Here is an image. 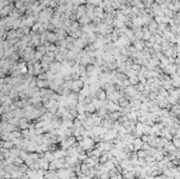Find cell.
<instances>
[{
    "mask_svg": "<svg viewBox=\"0 0 180 179\" xmlns=\"http://www.w3.org/2000/svg\"><path fill=\"white\" fill-rule=\"evenodd\" d=\"M78 158H79L80 160H86V158H87V157H86L85 154H79Z\"/></svg>",
    "mask_w": 180,
    "mask_h": 179,
    "instance_id": "obj_34",
    "label": "cell"
},
{
    "mask_svg": "<svg viewBox=\"0 0 180 179\" xmlns=\"http://www.w3.org/2000/svg\"><path fill=\"white\" fill-rule=\"evenodd\" d=\"M125 75L129 77V78H131V77H134V76H137L138 75V72H136L135 70H133V69H130L128 72L125 73Z\"/></svg>",
    "mask_w": 180,
    "mask_h": 179,
    "instance_id": "obj_20",
    "label": "cell"
},
{
    "mask_svg": "<svg viewBox=\"0 0 180 179\" xmlns=\"http://www.w3.org/2000/svg\"><path fill=\"white\" fill-rule=\"evenodd\" d=\"M113 25H114L116 29H122V27H124V22L118 20L117 18H115L114 21H113Z\"/></svg>",
    "mask_w": 180,
    "mask_h": 179,
    "instance_id": "obj_14",
    "label": "cell"
},
{
    "mask_svg": "<svg viewBox=\"0 0 180 179\" xmlns=\"http://www.w3.org/2000/svg\"><path fill=\"white\" fill-rule=\"evenodd\" d=\"M81 172H82V173H84V174H87V173H89V167H87L86 163H85V164H82V166H81Z\"/></svg>",
    "mask_w": 180,
    "mask_h": 179,
    "instance_id": "obj_27",
    "label": "cell"
},
{
    "mask_svg": "<svg viewBox=\"0 0 180 179\" xmlns=\"http://www.w3.org/2000/svg\"><path fill=\"white\" fill-rule=\"evenodd\" d=\"M84 86V82L81 79L78 80H73L72 84H71V90L74 92H80V90Z\"/></svg>",
    "mask_w": 180,
    "mask_h": 179,
    "instance_id": "obj_1",
    "label": "cell"
},
{
    "mask_svg": "<svg viewBox=\"0 0 180 179\" xmlns=\"http://www.w3.org/2000/svg\"><path fill=\"white\" fill-rule=\"evenodd\" d=\"M37 51H39V52H41V53H47V47L45 45H38V48H37Z\"/></svg>",
    "mask_w": 180,
    "mask_h": 179,
    "instance_id": "obj_29",
    "label": "cell"
},
{
    "mask_svg": "<svg viewBox=\"0 0 180 179\" xmlns=\"http://www.w3.org/2000/svg\"><path fill=\"white\" fill-rule=\"evenodd\" d=\"M142 140H143V141H147V137H146V136L142 137Z\"/></svg>",
    "mask_w": 180,
    "mask_h": 179,
    "instance_id": "obj_41",
    "label": "cell"
},
{
    "mask_svg": "<svg viewBox=\"0 0 180 179\" xmlns=\"http://www.w3.org/2000/svg\"><path fill=\"white\" fill-rule=\"evenodd\" d=\"M41 25H42L41 22H36V23L34 24V26L32 27V32H34V33H37V32H39Z\"/></svg>",
    "mask_w": 180,
    "mask_h": 179,
    "instance_id": "obj_22",
    "label": "cell"
},
{
    "mask_svg": "<svg viewBox=\"0 0 180 179\" xmlns=\"http://www.w3.org/2000/svg\"><path fill=\"white\" fill-rule=\"evenodd\" d=\"M25 171H26V166L22 164V166L20 167V172H22V173H23V172H25Z\"/></svg>",
    "mask_w": 180,
    "mask_h": 179,
    "instance_id": "obj_37",
    "label": "cell"
},
{
    "mask_svg": "<svg viewBox=\"0 0 180 179\" xmlns=\"http://www.w3.org/2000/svg\"><path fill=\"white\" fill-rule=\"evenodd\" d=\"M137 91H138V92H142V91H144V84L143 83L137 84Z\"/></svg>",
    "mask_w": 180,
    "mask_h": 179,
    "instance_id": "obj_31",
    "label": "cell"
},
{
    "mask_svg": "<svg viewBox=\"0 0 180 179\" xmlns=\"http://www.w3.org/2000/svg\"><path fill=\"white\" fill-rule=\"evenodd\" d=\"M24 18H25L27 27H33V26H34L35 20H36V17H35V16H29V15H27L26 17L24 16Z\"/></svg>",
    "mask_w": 180,
    "mask_h": 179,
    "instance_id": "obj_9",
    "label": "cell"
},
{
    "mask_svg": "<svg viewBox=\"0 0 180 179\" xmlns=\"http://www.w3.org/2000/svg\"><path fill=\"white\" fill-rule=\"evenodd\" d=\"M22 32H23L24 35H29L30 34V27H25V29H23Z\"/></svg>",
    "mask_w": 180,
    "mask_h": 179,
    "instance_id": "obj_35",
    "label": "cell"
},
{
    "mask_svg": "<svg viewBox=\"0 0 180 179\" xmlns=\"http://www.w3.org/2000/svg\"><path fill=\"white\" fill-rule=\"evenodd\" d=\"M14 146V142L13 141H6L2 142V147H4V149H11V147Z\"/></svg>",
    "mask_w": 180,
    "mask_h": 179,
    "instance_id": "obj_24",
    "label": "cell"
},
{
    "mask_svg": "<svg viewBox=\"0 0 180 179\" xmlns=\"http://www.w3.org/2000/svg\"><path fill=\"white\" fill-rule=\"evenodd\" d=\"M90 94H91V86H90V84H84V86L80 90L79 95L84 96V97H87V96H90Z\"/></svg>",
    "mask_w": 180,
    "mask_h": 179,
    "instance_id": "obj_6",
    "label": "cell"
},
{
    "mask_svg": "<svg viewBox=\"0 0 180 179\" xmlns=\"http://www.w3.org/2000/svg\"><path fill=\"white\" fill-rule=\"evenodd\" d=\"M132 69H133V70H135V71H136V72H138V73H139V71L141 70L140 65H139V64H137V63H135V64H133V65H132Z\"/></svg>",
    "mask_w": 180,
    "mask_h": 179,
    "instance_id": "obj_32",
    "label": "cell"
},
{
    "mask_svg": "<svg viewBox=\"0 0 180 179\" xmlns=\"http://www.w3.org/2000/svg\"><path fill=\"white\" fill-rule=\"evenodd\" d=\"M149 147H150L149 144H143V145H142V149H143V150H149Z\"/></svg>",
    "mask_w": 180,
    "mask_h": 179,
    "instance_id": "obj_39",
    "label": "cell"
},
{
    "mask_svg": "<svg viewBox=\"0 0 180 179\" xmlns=\"http://www.w3.org/2000/svg\"><path fill=\"white\" fill-rule=\"evenodd\" d=\"M61 69H62L61 62L56 61V62H52L51 64H50V71H51L52 73H54V74L59 73L60 71H61Z\"/></svg>",
    "mask_w": 180,
    "mask_h": 179,
    "instance_id": "obj_2",
    "label": "cell"
},
{
    "mask_svg": "<svg viewBox=\"0 0 180 179\" xmlns=\"http://www.w3.org/2000/svg\"><path fill=\"white\" fill-rule=\"evenodd\" d=\"M20 157H21V159H23V160H26L27 158H29V154L27 153H25V152H20Z\"/></svg>",
    "mask_w": 180,
    "mask_h": 179,
    "instance_id": "obj_30",
    "label": "cell"
},
{
    "mask_svg": "<svg viewBox=\"0 0 180 179\" xmlns=\"http://www.w3.org/2000/svg\"><path fill=\"white\" fill-rule=\"evenodd\" d=\"M95 110H96V107L94 105L93 101H92L91 103H89V104L85 105V111L87 112V113H94Z\"/></svg>",
    "mask_w": 180,
    "mask_h": 179,
    "instance_id": "obj_15",
    "label": "cell"
},
{
    "mask_svg": "<svg viewBox=\"0 0 180 179\" xmlns=\"http://www.w3.org/2000/svg\"><path fill=\"white\" fill-rule=\"evenodd\" d=\"M91 21H92L91 18L87 15H84L81 18H79V23L82 24V25H87V24H90Z\"/></svg>",
    "mask_w": 180,
    "mask_h": 179,
    "instance_id": "obj_12",
    "label": "cell"
},
{
    "mask_svg": "<svg viewBox=\"0 0 180 179\" xmlns=\"http://www.w3.org/2000/svg\"><path fill=\"white\" fill-rule=\"evenodd\" d=\"M130 80V83L132 84V85H137L139 82V78L138 76H134V77H131V78H129Z\"/></svg>",
    "mask_w": 180,
    "mask_h": 179,
    "instance_id": "obj_19",
    "label": "cell"
},
{
    "mask_svg": "<svg viewBox=\"0 0 180 179\" xmlns=\"http://www.w3.org/2000/svg\"><path fill=\"white\" fill-rule=\"evenodd\" d=\"M44 158L48 161V162H50V161H51V162H53V161L56 159V157H55L54 154H53V153H50V152H47V153H45Z\"/></svg>",
    "mask_w": 180,
    "mask_h": 179,
    "instance_id": "obj_17",
    "label": "cell"
},
{
    "mask_svg": "<svg viewBox=\"0 0 180 179\" xmlns=\"http://www.w3.org/2000/svg\"><path fill=\"white\" fill-rule=\"evenodd\" d=\"M43 56H44L43 53H41V52H39V51H37L36 53H35V59H36V60L42 59V57H43Z\"/></svg>",
    "mask_w": 180,
    "mask_h": 179,
    "instance_id": "obj_26",
    "label": "cell"
},
{
    "mask_svg": "<svg viewBox=\"0 0 180 179\" xmlns=\"http://www.w3.org/2000/svg\"><path fill=\"white\" fill-rule=\"evenodd\" d=\"M151 38H152V32L146 30V29H144L143 30V39L145 41H149Z\"/></svg>",
    "mask_w": 180,
    "mask_h": 179,
    "instance_id": "obj_16",
    "label": "cell"
},
{
    "mask_svg": "<svg viewBox=\"0 0 180 179\" xmlns=\"http://www.w3.org/2000/svg\"><path fill=\"white\" fill-rule=\"evenodd\" d=\"M70 19L72 20V21H76L77 16H76V15H74V14H72V15H71V17H70Z\"/></svg>",
    "mask_w": 180,
    "mask_h": 179,
    "instance_id": "obj_38",
    "label": "cell"
},
{
    "mask_svg": "<svg viewBox=\"0 0 180 179\" xmlns=\"http://www.w3.org/2000/svg\"><path fill=\"white\" fill-rule=\"evenodd\" d=\"M118 39H119V34H118L116 31H114V32H113V33H112V41L116 42V41H117Z\"/></svg>",
    "mask_w": 180,
    "mask_h": 179,
    "instance_id": "obj_25",
    "label": "cell"
},
{
    "mask_svg": "<svg viewBox=\"0 0 180 179\" xmlns=\"http://www.w3.org/2000/svg\"><path fill=\"white\" fill-rule=\"evenodd\" d=\"M19 123H20V128L23 129V130H24V129H27V128L30 126L29 123L26 122V119H20V122H19Z\"/></svg>",
    "mask_w": 180,
    "mask_h": 179,
    "instance_id": "obj_23",
    "label": "cell"
},
{
    "mask_svg": "<svg viewBox=\"0 0 180 179\" xmlns=\"http://www.w3.org/2000/svg\"><path fill=\"white\" fill-rule=\"evenodd\" d=\"M77 119H79L80 121H82V120H86V116L84 115V114H79L78 116H77Z\"/></svg>",
    "mask_w": 180,
    "mask_h": 179,
    "instance_id": "obj_33",
    "label": "cell"
},
{
    "mask_svg": "<svg viewBox=\"0 0 180 179\" xmlns=\"http://www.w3.org/2000/svg\"><path fill=\"white\" fill-rule=\"evenodd\" d=\"M75 143V138L74 137H70V138L65 139L62 141V147L63 149H70V147H72V145Z\"/></svg>",
    "mask_w": 180,
    "mask_h": 179,
    "instance_id": "obj_4",
    "label": "cell"
},
{
    "mask_svg": "<svg viewBox=\"0 0 180 179\" xmlns=\"http://www.w3.org/2000/svg\"><path fill=\"white\" fill-rule=\"evenodd\" d=\"M18 70L20 71L21 74H26L29 73V68L25 65V62H21L18 64Z\"/></svg>",
    "mask_w": 180,
    "mask_h": 179,
    "instance_id": "obj_13",
    "label": "cell"
},
{
    "mask_svg": "<svg viewBox=\"0 0 180 179\" xmlns=\"http://www.w3.org/2000/svg\"><path fill=\"white\" fill-rule=\"evenodd\" d=\"M107 96H108L107 92H105L104 90H102L101 87L96 92V97L98 98V99H100V100H104L105 98H107Z\"/></svg>",
    "mask_w": 180,
    "mask_h": 179,
    "instance_id": "obj_10",
    "label": "cell"
},
{
    "mask_svg": "<svg viewBox=\"0 0 180 179\" xmlns=\"http://www.w3.org/2000/svg\"><path fill=\"white\" fill-rule=\"evenodd\" d=\"M105 107H107L108 111H110V112H116V111H118V110H121V108H120V107H119V104H117L116 102H114V101H112V100H110L107 103Z\"/></svg>",
    "mask_w": 180,
    "mask_h": 179,
    "instance_id": "obj_3",
    "label": "cell"
},
{
    "mask_svg": "<svg viewBox=\"0 0 180 179\" xmlns=\"http://www.w3.org/2000/svg\"><path fill=\"white\" fill-rule=\"evenodd\" d=\"M85 162H86V164H87V167H89L96 166V161L94 160V158H86Z\"/></svg>",
    "mask_w": 180,
    "mask_h": 179,
    "instance_id": "obj_21",
    "label": "cell"
},
{
    "mask_svg": "<svg viewBox=\"0 0 180 179\" xmlns=\"http://www.w3.org/2000/svg\"><path fill=\"white\" fill-rule=\"evenodd\" d=\"M149 29H150L151 32H156V31H158V25H157L156 21H151L150 24H149Z\"/></svg>",
    "mask_w": 180,
    "mask_h": 179,
    "instance_id": "obj_18",
    "label": "cell"
},
{
    "mask_svg": "<svg viewBox=\"0 0 180 179\" xmlns=\"http://www.w3.org/2000/svg\"><path fill=\"white\" fill-rule=\"evenodd\" d=\"M14 10V5L13 4H10L8 6H5V8L1 9V16L2 18H4V17H8V15H10L11 12Z\"/></svg>",
    "mask_w": 180,
    "mask_h": 179,
    "instance_id": "obj_5",
    "label": "cell"
},
{
    "mask_svg": "<svg viewBox=\"0 0 180 179\" xmlns=\"http://www.w3.org/2000/svg\"><path fill=\"white\" fill-rule=\"evenodd\" d=\"M107 112H108V108L105 107H102L100 108V111H99V116H100V117H101V116H105V115H107Z\"/></svg>",
    "mask_w": 180,
    "mask_h": 179,
    "instance_id": "obj_28",
    "label": "cell"
},
{
    "mask_svg": "<svg viewBox=\"0 0 180 179\" xmlns=\"http://www.w3.org/2000/svg\"><path fill=\"white\" fill-rule=\"evenodd\" d=\"M132 24H133V26L135 27V29H136V27H141L144 24L143 23V20H142V17H139L138 16V17H135V18H133V23Z\"/></svg>",
    "mask_w": 180,
    "mask_h": 179,
    "instance_id": "obj_8",
    "label": "cell"
},
{
    "mask_svg": "<svg viewBox=\"0 0 180 179\" xmlns=\"http://www.w3.org/2000/svg\"><path fill=\"white\" fill-rule=\"evenodd\" d=\"M58 38H57V35L56 33H51V32H48V41L50 42V43H54V42H57Z\"/></svg>",
    "mask_w": 180,
    "mask_h": 179,
    "instance_id": "obj_11",
    "label": "cell"
},
{
    "mask_svg": "<svg viewBox=\"0 0 180 179\" xmlns=\"http://www.w3.org/2000/svg\"><path fill=\"white\" fill-rule=\"evenodd\" d=\"M177 73H178V75L180 76V66H179V68H177Z\"/></svg>",
    "mask_w": 180,
    "mask_h": 179,
    "instance_id": "obj_42",
    "label": "cell"
},
{
    "mask_svg": "<svg viewBox=\"0 0 180 179\" xmlns=\"http://www.w3.org/2000/svg\"><path fill=\"white\" fill-rule=\"evenodd\" d=\"M34 1H35V0H26V2L27 3H31V4H32V3H34Z\"/></svg>",
    "mask_w": 180,
    "mask_h": 179,
    "instance_id": "obj_40",
    "label": "cell"
},
{
    "mask_svg": "<svg viewBox=\"0 0 180 179\" xmlns=\"http://www.w3.org/2000/svg\"><path fill=\"white\" fill-rule=\"evenodd\" d=\"M84 15H86V8L84 5H79V8L77 9V11H76V16H77V18H81L82 16H84Z\"/></svg>",
    "mask_w": 180,
    "mask_h": 179,
    "instance_id": "obj_7",
    "label": "cell"
},
{
    "mask_svg": "<svg viewBox=\"0 0 180 179\" xmlns=\"http://www.w3.org/2000/svg\"><path fill=\"white\" fill-rule=\"evenodd\" d=\"M145 155H146V154L144 153L143 151H139V152H138V156H139V157H144Z\"/></svg>",
    "mask_w": 180,
    "mask_h": 179,
    "instance_id": "obj_36",
    "label": "cell"
}]
</instances>
